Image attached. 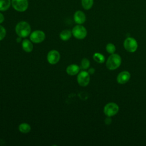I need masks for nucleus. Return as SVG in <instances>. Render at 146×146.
Instances as JSON below:
<instances>
[{
    "instance_id": "b1692460",
    "label": "nucleus",
    "mask_w": 146,
    "mask_h": 146,
    "mask_svg": "<svg viewBox=\"0 0 146 146\" xmlns=\"http://www.w3.org/2000/svg\"><path fill=\"white\" fill-rule=\"evenodd\" d=\"M4 19H5V17L1 13H0V24L4 21Z\"/></svg>"
},
{
    "instance_id": "ddd939ff",
    "label": "nucleus",
    "mask_w": 146,
    "mask_h": 146,
    "mask_svg": "<svg viewBox=\"0 0 146 146\" xmlns=\"http://www.w3.org/2000/svg\"><path fill=\"white\" fill-rule=\"evenodd\" d=\"M22 47L23 50L26 52H30L33 50V42L29 39H25L22 42Z\"/></svg>"
},
{
    "instance_id": "aec40b11",
    "label": "nucleus",
    "mask_w": 146,
    "mask_h": 146,
    "mask_svg": "<svg viewBox=\"0 0 146 146\" xmlns=\"http://www.w3.org/2000/svg\"><path fill=\"white\" fill-rule=\"evenodd\" d=\"M106 49L108 53L112 54L115 52V51L116 50V47H115V46L113 43H110L106 45Z\"/></svg>"
},
{
    "instance_id": "412c9836",
    "label": "nucleus",
    "mask_w": 146,
    "mask_h": 146,
    "mask_svg": "<svg viewBox=\"0 0 146 146\" xmlns=\"http://www.w3.org/2000/svg\"><path fill=\"white\" fill-rule=\"evenodd\" d=\"M6 34V29L3 26L0 25V41L5 37Z\"/></svg>"
},
{
    "instance_id": "0eeeda50",
    "label": "nucleus",
    "mask_w": 146,
    "mask_h": 146,
    "mask_svg": "<svg viewBox=\"0 0 146 146\" xmlns=\"http://www.w3.org/2000/svg\"><path fill=\"white\" fill-rule=\"evenodd\" d=\"M46 38L45 33L41 30H35L30 35V40L34 43H40L44 41Z\"/></svg>"
},
{
    "instance_id": "4468645a",
    "label": "nucleus",
    "mask_w": 146,
    "mask_h": 146,
    "mask_svg": "<svg viewBox=\"0 0 146 146\" xmlns=\"http://www.w3.org/2000/svg\"><path fill=\"white\" fill-rule=\"evenodd\" d=\"M72 35V32L69 30H64L60 32L59 34V37L60 39L63 41L68 40L70 39Z\"/></svg>"
},
{
    "instance_id": "2eb2a0df",
    "label": "nucleus",
    "mask_w": 146,
    "mask_h": 146,
    "mask_svg": "<svg viewBox=\"0 0 146 146\" xmlns=\"http://www.w3.org/2000/svg\"><path fill=\"white\" fill-rule=\"evenodd\" d=\"M11 4V0H0V11H6L9 9Z\"/></svg>"
},
{
    "instance_id": "a211bd4d",
    "label": "nucleus",
    "mask_w": 146,
    "mask_h": 146,
    "mask_svg": "<svg viewBox=\"0 0 146 146\" xmlns=\"http://www.w3.org/2000/svg\"><path fill=\"white\" fill-rule=\"evenodd\" d=\"M82 6L85 10L90 9L94 4V0H82Z\"/></svg>"
},
{
    "instance_id": "39448f33",
    "label": "nucleus",
    "mask_w": 146,
    "mask_h": 146,
    "mask_svg": "<svg viewBox=\"0 0 146 146\" xmlns=\"http://www.w3.org/2000/svg\"><path fill=\"white\" fill-rule=\"evenodd\" d=\"M123 46L128 52H134L137 49L138 44L135 39L132 37H128L124 40Z\"/></svg>"
},
{
    "instance_id": "20e7f679",
    "label": "nucleus",
    "mask_w": 146,
    "mask_h": 146,
    "mask_svg": "<svg viewBox=\"0 0 146 146\" xmlns=\"http://www.w3.org/2000/svg\"><path fill=\"white\" fill-rule=\"evenodd\" d=\"M71 32L72 35L78 39H83L85 38L87 34L86 29L81 25H78L74 26Z\"/></svg>"
},
{
    "instance_id": "7ed1b4c3",
    "label": "nucleus",
    "mask_w": 146,
    "mask_h": 146,
    "mask_svg": "<svg viewBox=\"0 0 146 146\" xmlns=\"http://www.w3.org/2000/svg\"><path fill=\"white\" fill-rule=\"evenodd\" d=\"M119 110V107L118 105L113 102L107 103L103 109V112L105 115L108 117H111L115 116Z\"/></svg>"
},
{
    "instance_id": "6ab92c4d",
    "label": "nucleus",
    "mask_w": 146,
    "mask_h": 146,
    "mask_svg": "<svg viewBox=\"0 0 146 146\" xmlns=\"http://www.w3.org/2000/svg\"><path fill=\"white\" fill-rule=\"evenodd\" d=\"M90 62L87 58H83L80 63V68L83 70H87L90 67Z\"/></svg>"
},
{
    "instance_id": "f257e3e1",
    "label": "nucleus",
    "mask_w": 146,
    "mask_h": 146,
    "mask_svg": "<svg viewBox=\"0 0 146 146\" xmlns=\"http://www.w3.org/2000/svg\"><path fill=\"white\" fill-rule=\"evenodd\" d=\"M31 27L26 21H21L15 26V31L17 35L21 38H26L31 34Z\"/></svg>"
},
{
    "instance_id": "423d86ee",
    "label": "nucleus",
    "mask_w": 146,
    "mask_h": 146,
    "mask_svg": "<svg viewBox=\"0 0 146 146\" xmlns=\"http://www.w3.org/2000/svg\"><path fill=\"white\" fill-rule=\"evenodd\" d=\"M13 7L17 11L24 12L29 7L28 0H11Z\"/></svg>"
},
{
    "instance_id": "9b49d317",
    "label": "nucleus",
    "mask_w": 146,
    "mask_h": 146,
    "mask_svg": "<svg viewBox=\"0 0 146 146\" xmlns=\"http://www.w3.org/2000/svg\"><path fill=\"white\" fill-rule=\"evenodd\" d=\"M86 17L85 14L80 10L76 11L74 15V20L78 25H82L86 21Z\"/></svg>"
},
{
    "instance_id": "dca6fc26",
    "label": "nucleus",
    "mask_w": 146,
    "mask_h": 146,
    "mask_svg": "<svg viewBox=\"0 0 146 146\" xmlns=\"http://www.w3.org/2000/svg\"><path fill=\"white\" fill-rule=\"evenodd\" d=\"M19 131L22 133H27L31 131V126L26 123H22L19 125Z\"/></svg>"
},
{
    "instance_id": "f8f14e48",
    "label": "nucleus",
    "mask_w": 146,
    "mask_h": 146,
    "mask_svg": "<svg viewBox=\"0 0 146 146\" xmlns=\"http://www.w3.org/2000/svg\"><path fill=\"white\" fill-rule=\"evenodd\" d=\"M80 67L79 66L75 64H72L66 68V72L68 75L71 76H74L78 74L79 72Z\"/></svg>"
},
{
    "instance_id": "9d476101",
    "label": "nucleus",
    "mask_w": 146,
    "mask_h": 146,
    "mask_svg": "<svg viewBox=\"0 0 146 146\" xmlns=\"http://www.w3.org/2000/svg\"><path fill=\"white\" fill-rule=\"evenodd\" d=\"M130 73L127 71H123L120 72L117 76L116 80L119 84H123L127 83L130 79Z\"/></svg>"
},
{
    "instance_id": "5701e85b",
    "label": "nucleus",
    "mask_w": 146,
    "mask_h": 146,
    "mask_svg": "<svg viewBox=\"0 0 146 146\" xmlns=\"http://www.w3.org/2000/svg\"><path fill=\"white\" fill-rule=\"evenodd\" d=\"M95 70L94 68H90L89 69H88V72L89 73V74L90 75H92V74H94V73H95Z\"/></svg>"
},
{
    "instance_id": "4be33fe9",
    "label": "nucleus",
    "mask_w": 146,
    "mask_h": 146,
    "mask_svg": "<svg viewBox=\"0 0 146 146\" xmlns=\"http://www.w3.org/2000/svg\"><path fill=\"white\" fill-rule=\"evenodd\" d=\"M104 122H105L106 124H107V125H109V124H110L111 123V122H112V120H111V119L110 118V117L107 116V117L105 119Z\"/></svg>"
},
{
    "instance_id": "f3484780",
    "label": "nucleus",
    "mask_w": 146,
    "mask_h": 146,
    "mask_svg": "<svg viewBox=\"0 0 146 146\" xmlns=\"http://www.w3.org/2000/svg\"><path fill=\"white\" fill-rule=\"evenodd\" d=\"M93 59L96 62L100 64L103 63L105 61L104 56L102 54H100L99 52H95L93 55Z\"/></svg>"
},
{
    "instance_id": "f03ea898",
    "label": "nucleus",
    "mask_w": 146,
    "mask_h": 146,
    "mask_svg": "<svg viewBox=\"0 0 146 146\" xmlns=\"http://www.w3.org/2000/svg\"><path fill=\"white\" fill-rule=\"evenodd\" d=\"M121 63V59L119 55L117 54H112L107 59L106 62V67L110 70L117 69Z\"/></svg>"
},
{
    "instance_id": "1a4fd4ad",
    "label": "nucleus",
    "mask_w": 146,
    "mask_h": 146,
    "mask_svg": "<svg viewBox=\"0 0 146 146\" xmlns=\"http://www.w3.org/2000/svg\"><path fill=\"white\" fill-rule=\"evenodd\" d=\"M60 55L59 52L55 50H50L47 55V60L50 64H55L60 60Z\"/></svg>"
},
{
    "instance_id": "6e6552de",
    "label": "nucleus",
    "mask_w": 146,
    "mask_h": 146,
    "mask_svg": "<svg viewBox=\"0 0 146 146\" xmlns=\"http://www.w3.org/2000/svg\"><path fill=\"white\" fill-rule=\"evenodd\" d=\"M90 81V76L88 71H82L78 74L77 82L82 87L87 86Z\"/></svg>"
}]
</instances>
